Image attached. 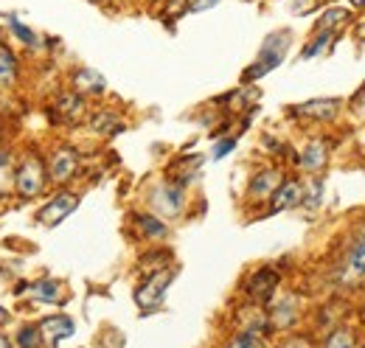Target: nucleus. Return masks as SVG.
Wrapping results in <instances>:
<instances>
[{"instance_id": "obj_1", "label": "nucleus", "mask_w": 365, "mask_h": 348, "mask_svg": "<svg viewBox=\"0 0 365 348\" xmlns=\"http://www.w3.org/2000/svg\"><path fill=\"white\" fill-rule=\"evenodd\" d=\"M289 43H292L289 31H273V34L262 43V51H259L256 62L242 73V85H253L256 79H262V76H267L270 71H275V68L284 62V53H287Z\"/></svg>"}, {"instance_id": "obj_2", "label": "nucleus", "mask_w": 365, "mask_h": 348, "mask_svg": "<svg viewBox=\"0 0 365 348\" xmlns=\"http://www.w3.org/2000/svg\"><path fill=\"white\" fill-rule=\"evenodd\" d=\"M172 278H175V270H155L152 275H146L135 290V304L138 309L146 314V312H155L163 306V298L172 287Z\"/></svg>"}, {"instance_id": "obj_3", "label": "nucleus", "mask_w": 365, "mask_h": 348, "mask_svg": "<svg viewBox=\"0 0 365 348\" xmlns=\"http://www.w3.org/2000/svg\"><path fill=\"white\" fill-rule=\"evenodd\" d=\"M46 183H48V166L43 163L40 155H29V158L17 166V172H14V191H17L20 197H26V200L43 194Z\"/></svg>"}, {"instance_id": "obj_4", "label": "nucleus", "mask_w": 365, "mask_h": 348, "mask_svg": "<svg viewBox=\"0 0 365 348\" xmlns=\"http://www.w3.org/2000/svg\"><path fill=\"white\" fill-rule=\"evenodd\" d=\"M149 203H152V211L155 217H180L182 205H185V185L178 183V180H163L160 185L152 188L149 194Z\"/></svg>"}, {"instance_id": "obj_5", "label": "nucleus", "mask_w": 365, "mask_h": 348, "mask_svg": "<svg viewBox=\"0 0 365 348\" xmlns=\"http://www.w3.org/2000/svg\"><path fill=\"white\" fill-rule=\"evenodd\" d=\"M278 281H281V275L275 272L273 267H259V270L247 278L245 292H247V298L256 306H264L273 301L275 290H278Z\"/></svg>"}, {"instance_id": "obj_6", "label": "nucleus", "mask_w": 365, "mask_h": 348, "mask_svg": "<svg viewBox=\"0 0 365 348\" xmlns=\"http://www.w3.org/2000/svg\"><path fill=\"white\" fill-rule=\"evenodd\" d=\"M76 208H79V194H73V191H59L51 203H46V205L40 208L37 219H40L43 225H48V227H53V225L65 222Z\"/></svg>"}, {"instance_id": "obj_7", "label": "nucleus", "mask_w": 365, "mask_h": 348, "mask_svg": "<svg viewBox=\"0 0 365 348\" xmlns=\"http://www.w3.org/2000/svg\"><path fill=\"white\" fill-rule=\"evenodd\" d=\"M343 278L349 284H357L360 278H365V225L354 233L346 259H343Z\"/></svg>"}, {"instance_id": "obj_8", "label": "nucleus", "mask_w": 365, "mask_h": 348, "mask_svg": "<svg viewBox=\"0 0 365 348\" xmlns=\"http://www.w3.org/2000/svg\"><path fill=\"white\" fill-rule=\"evenodd\" d=\"M304 183L298 177H287L281 180V185L275 188V194L270 197V211L281 214V211H289V208H298L304 203Z\"/></svg>"}, {"instance_id": "obj_9", "label": "nucleus", "mask_w": 365, "mask_h": 348, "mask_svg": "<svg viewBox=\"0 0 365 348\" xmlns=\"http://www.w3.org/2000/svg\"><path fill=\"white\" fill-rule=\"evenodd\" d=\"M337 110H340V98H315V101H304L298 107H289V116L326 124V121H331L337 116Z\"/></svg>"}, {"instance_id": "obj_10", "label": "nucleus", "mask_w": 365, "mask_h": 348, "mask_svg": "<svg viewBox=\"0 0 365 348\" xmlns=\"http://www.w3.org/2000/svg\"><path fill=\"white\" fill-rule=\"evenodd\" d=\"M76 172H79V155H76V149L59 146L51 155V160H48V177L53 183H68Z\"/></svg>"}, {"instance_id": "obj_11", "label": "nucleus", "mask_w": 365, "mask_h": 348, "mask_svg": "<svg viewBox=\"0 0 365 348\" xmlns=\"http://www.w3.org/2000/svg\"><path fill=\"white\" fill-rule=\"evenodd\" d=\"M40 332H43V340L53 348V346H59L62 340L73 337L76 326H73V320H71L68 314H53V317H46V320L40 323Z\"/></svg>"}, {"instance_id": "obj_12", "label": "nucleus", "mask_w": 365, "mask_h": 348, "mask_svg": "<svg viewBox=\"0 0 365 348\" xmlns=\"http://www.w3.org/2000/svg\"><path fill=\"white\" fill-rule=\"evenodd\" d=\"M278 185H281V174L275 172V169H262V172L253 174L250 185H247V197L253 203H264V200L273 197Z\"/></svg>"}, {"instance_id": "obj_13", "label": "nucleus", "mask_w": 365, "mask_h": 348, "mask_svg": "<svg viewBox=\"0 0 365 348\" xmlns=\"http://www.w3.org/2000/svg\"><path fill=\"white\" fill-rule=\"evenodd\" d=\"M326 160H329V149H326V143H323L320 138H315V140H309V143L301 149L298 166L309 174H320L326 169Z\"/></svg>"}, {"instance_id": "obj_14", "label": "nucleus", "mask_w": 365, "mask_h": 348, "mask_svg": "<svg viewBox=\"0 0 365 348\" xmlns=\"http://www.w3.org/2000/svg\"><path fill=\"white\" fill-rule=\"evenodd\" d=\"M20 76V62H17V53L9 48V43L0 40V90L11 87Z\"/></svg>"}, {"instance_id": "obj_15", "label": "nucleus", "mask_w": 365, "mask_h": 348, "mask_svg": "<svg viewBox=\"0 0 365 348\" xmlns=\"http://www.w3.org/2000/svg\"><path fill=\"white\" fill-rule=\"evenodd\" d=\"M270 323H273V329H289L295 320H298V304H295V298L289 295V298H284V301H278V304H270Z\"/></svg>"}, {"instance_id": "obj_16", "label": "nucleus", "mask_w": 365, "mask_h": 348, "mask_svg": "<svg viewBox=\"0 0 365 348\" xmlns=\"http://www.w3.org/2000/svg\"><path fill=\"white\" fill-rule=\"evenodd\" d=\"M85 113V101L82 96H73V93H65L56 98V118L65 121V124H76Z\"/></svg>"}, {"instance_id": "obj_17", "label": "nucleus", "mask_w": 365, "mask_h": 348, "mask_svg": "<svg viewBox=\"0 0 365 348\" xmlns=\"http://www.w3.org/2000/svg\"><path fill=\"white\" fill-rule=\"evenodd\" d=\"M29 292H31V298L40 301V304H62V301H65V290H62V284L53 281V278H43V281L31 284Z\"/></svg>"}, {"instance_id": "obj_18", "label": "nucleus", "mask_w": 365, "mask_h": 348, "mask_svg": "<svg viewBox=\"0 0 365 348\" xmlns=\"http://www.w3.org/2000/svg\"><path fill=\"white\" fill-rule=\"evenodd\" d=\"M133 222H135L138 233L143 239H166L169 236V225L160 217H155V214H135Z\"/></svg>"}, {"instance_id": "obj_19", "label": "nucleus", "mask_w": 365, "mask_h": 348, "mask_svg": "<svg viewBox=\"0 0 365 348\" xmlns=\"http://www.w3.org/2000/svg\"><path fill=\"white\" fill-rule=\"evenodd\" d=\"M73 87L79 90V93H104V76L101 73H96L91 68H79L76 73H73Z\"/></svg>"}, {"instance_id": "obj_20", "label": "nucleus", "mask_w": 365, "mask_h": 348, "mask_svg": "<svg viewBox=\"0 0 365 348\" xmlns=\"http://www.w3.org/2000/svg\"><path fill=\"white\" fill-rule=\"evenodd\" d=\"M349 17H351L349 9H343V6H331V9H326V11L320 14L318 31H334V29H340L343 23H349Z\"/></svg>"}, {"instance_id": "obj_21", "label": "nucleus", "mask_w": 365, "mask_h": 348, "mask_svg": "<svg viewBox=\"0 0 365 348\" xmlns=\"http://www.w3.org/2000/svg\"><path fill=\"white\" fill-rule=\"evenodd\" d=\"M91 124H93V130L98 132V135H115V132L124 130V121H121L115 113H107V110L96 113Z\"/></svg>"}, {"instance_id": "obj_22", "label": "nucleus", "mask_w": 365, "mask_h": 348, "mask_svg": "<svg viewBox=\"0 0 365 348\" xmlns=\"http://www.w3.org/2000/svg\"><path fill=\"white\" fill-rule=\"evenodd\" d=\"M9 29L14 31V37H17L20 43L31 45V48H37V45H40V34H37L34 29H29V26H23V23H20V20L14 17V14L9 17Z\"/></svg>"}, {"instance_id": "obj_23", "label": "nucleus", "mask_w": 365, "mask_h": 348, "mask_svg": "<svg viewBox=\"0 0 365 348\" xmlns=\"http://www.w3.org/2000/svg\"><path fill=\"white\" fill-rule=\"evenodd\" d=\"M43 332L40 326H26L17 332V348H43Z\"/></svg>"}, {"instance_id": "obj_24", "label": "nucleus", "mask_w": 365, "mask_h": 348, "mask_svg": "<svg viewBox=\"0 0 365 348\" xmlns=\"http://www.w3.org/2000/svg\"><path fill=\"white\" fill-rule=\"evenodd\" d=\"M323 348H354V334L349 329H337V332H331L326 337Z\"/></svg>"}, {"instance_id": "obj_25", "label": "nucleus", "mask_w": 365, "mask_h": 348, "mask_svg": "<svg viewBox=\"0 0 365 348\" xmlns=\"http://www.w3.org/2000/svg\"><path fill=\"white\" fill-rule=\"evenodd\" d=\"M331 34H334V31H318V37H315L312 43L307 45V48H304V53H301V59H312V56H318L320 51H323L326 45L331 43Z\"/></svg>"}, {"instance_id": "obj_26", "label": "nucleus", "mask_w": 365, "mask_h": 348, "mask_svg": "<svg viewBox=\"0 0 365 348\" xmlns=\"http://www.w3.org/2000/svg\"><path fill=\"white\" fill-rule=\"evenodd\" d=\"M225 348H267V346H264L262 337H256V334H242V332H239Z\"/></svg>"}, {"instance_id": "obj_27", "label": "nucleus", "mask_w": 365, "mask_h": 348, "mask_svg": "<svg viewBox=\"0 0 365 348\" xmlns=\"http://www.w3.org/2000/svg\"><path fill=\"white\" fill-rule=\"evenodd\" d=\"M233 146H236V138H222V140H217V146H214L211 158H214V160H222L225 155L233 152Z\"/></svg>"}, {"instance_id": "obj_28", "label": "nucleus", "mask_w": 365, "mask_h": 348, "mask_svg": "<svg viewBox=\"0 0 365 348\" xmlns=\"http://www.w3.org/2000/svg\"><path fill=\"white\" fill-rule=\"evenodd\" d=\"M220 0H188L185 3V11L188 14H200V11H208V9H214Z\"/></svg>"}, {"instance_id": "obj_29", "label": "nucleus", "mask_w": 365, "mask_h": 348, "mask_svg": "<svg viewBox=\"0 0 365 348\" xmlns=\"http://www.w3.org/2000/svg\"><path fill=\"white\" fill-rule=\"evenodd\" d=\"M281 348H312V343L307 337H289Z\"/></svg>"}, {"instance_id": "obj_30", "label": "nucleus", "mask_w": 365, "mask_h": 348, "mask_svg": "<svg viewBox=\"0 0 365 348\" xmlns=\"http://www.w3.org/2000/svg\"><path fill=\"white\" fill-rule=\"evenodd\" d=\"M6 323H11V312L0 306V326H6Z\"/></svg>"}, {"instance_id": "obj_31", "label": "nucleus", "mask_w": 365, "mask_h": 348, "mask_svg": "<svg viewBox=\"0 0 365 348\" xmlns=\"http://www.w3.org/2000/svg\"><path fill=\"white\" fill-rule=\"evenodd\" d=\"M0 348H14V343H11L9 337H3V334H0Z\"/></svg>"}, {"instance_id": "obj_32", "label": "nucleus", "mask_w": 365, "mask_h": 348, "mask_svg": "<svg viewBox=\"0 0 365 348\" xmlns=\"http://www.w3.org/2000/svg\"><path fill=\"white\" fill-rule=\"evenodd\" d=\"M351 3H354L357 9H365V0H351Z\"/></svg>"}, {"instance_id": "obj_33", "label": "nucleus", "mask_w": 365, "mask_h": 348, "mask_svg": "<svg viewBox=\"0 0 365 348\" xmlns=\"http://www.w3.org/2000/svg\"><path fill=\"white\" fill-rule=\"evenodd\" d=\"M360 37H363V40H365V26H363V29H360Z\"/></svg>"}, {"instance_id": "obj_34", "label": "nucleus", "mask_w": 365, "mask_h": 348, "mask_svg": "<svg viewBox=\"0 0 365 348\" xmlns=\"http://www.w3.org/2000/svg\"><path fill=\"white\" fill-rule=\"evenodd\" d=\"M363 348H365V346H363Z\"/></svg>"}]
</instances>
